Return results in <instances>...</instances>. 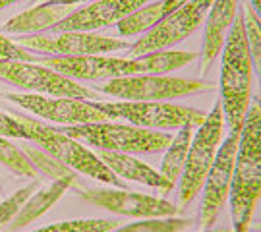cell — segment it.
<instances>
[{"mask_svg":"<svg viewBox=\"0 0 261 232\" xmlns=\"http://www.w3.org/2000/svg\"><path fill=\"white\" fill-rule=\"evenodd\" d=\"M261 197V112L253 102L246 112L230 184L232 232H250L253 213Z\"/></svg>","mask_w":261,"mask_h":232,"instance_id":"1","label":"cell"},{"mask_svg":"<svg viewBox=\"0 0 261 232\" xmlns=\"http://www.w3.org/2000/svg\"><path fill=\"white\" fill-rule=\"evenodd\" d=\"M252 75L253 68L250 62L248 39H246V16L244 6L238 8L232 29L226 37L221 50V107H223L224 124L228 132L242 130L246 112L252 105Z\"/></svg>","mask_w":261,"mask_h":232,"instance_id":"2","label":"cell"},{"mask_svg":"<svg viewBox=\"0 0 261 232\" xmlns=\"http://www.w3.org/2000/svg\"><path fill=\"white\" fill-rule=\"evenodd\" d=\"M16 118L25 126L29 139L35 141L39 147H43L48 157L62 163L64 167L72 168L74 172H82L85 176L95 178L99 182L120 188V190L124 188V180H120L109 167H105V163L97 157V153L89 151L82 141L70 138L62 130L50 128L35 118L21 116V114H16Z\"/></svg>","mask_w":261,"mask_h":232,"instance_id":"3","label":"cell"},{"mask_svg":"<svg viewBox=\"0 0 261 232\" xmlns=\"http://www.w3.org/2000/svg\"><path fill=\"white\" fill-rule=\"evenodd\" d=\"M224 130V114L221 101L213 105L209 114H205L203 122L194 132V138L188 149L186 165L180 176V188H178V209H184L194 201L205 182L209 170L213 167L215 157L219 153V147L223 143Z\"/></svg>","mask_w":261,"mask_h":232,"instance_id":"4","label":"cell"},{"mask_svg":"<svg viewBox=\"0 0 261 232\" xmlns=\"http://www.w3.org/2000/svg\"><path fill=\"white\" fill-rule=\"evenodd\" d=\"M60 130L70 138L82 141L85 145L97 147L99 151H114V153H159L168 147L170 134L124 126L114 122H93V124H77L66 126Z\"/></svg>","mask_w":261,"mask_h":232,"instance_id":"5","label":"cell"},{"mask_svg":"<svg viewBox=\"0 0 261 232\" xmlns=\"http://www.w3.org/2000/svg\"><path fill=\"white\" fill-rule=\"evenodd\" d=\"M95 107L103 111L109 118H124L132 126L145 128V130H178L182 126H194L197 128L205 112L172 105L165 101H120V102H99Z\"/></svg>","mask_w":261,"mask_h":232,"instance_id":"6","label":"cell"},{"mask_svg":"<svg viewBox=\"0 0 261 232\" xmlns=\"http://www.w3.org/2000/svg\"><path fill=\"white\" fill-rule=\"evenodd\" d=\"M207 89H211V85L203 80L153 74L116 78L109 80L105 85H99V91L124 101H168Z\"/></svg>","mask_w":261,"mask_h":232,"instance_id":"7","label":"cell"},{"mask_svg":"<svg viewBox=\"0 0 261 232\" xmlns=\"http://www.w3.org/2000/svg\"><path fill=\"white\" fill-rule=\"evenodd\" d=\"M0 80L35 95L68 97V99H82V101L95 99V93L91 89L37 62L0 60Z\"/></svg>","mask_w":261,"mask_h":232,"instance_id":"8","label":"cell"},{"mask_svg":"<svg viewBox=\"0 0 261 232\" xmlns=\"http://www.w3.org/2000/svg\"><path fill=\"white\" fill-rule=\"evenodd\" d=\"M213 2L215 0H190L184 6L167 14L157 25H153L147 33H143V37L130 45L128 48L130 58L157 50H168L170 46L182 43L201 25Z\"/></svg>","mask_w":261,"mask_h":232,"instance_id":"9","label":"cell"},{"mask_svg":"<svg viewBox=\"0 0 261 232\" xmlns=\"http://www.w3.org/2000/svg\"><path fill=\"white\" fill-rule=\"evenodd\" d=\"M14 43L28 50L58 56H97L130 48L124 39L105 37L87 31H60L56 35H21Z\"/></svg>","mask_w":261,"mask_h":232,"instance_id":"10","label":"cell"},{"mask_svg":"<svg viewBox=\"0 0 261 232\" xmlns=\"http://www.w3.org/2000/svg\"><path fill=\"white\" fill-rule=\"evenodd\" d=\"M2 97L19 105L21 109H25L35 116H41L56 124H64V126L111 120L103 111L95 107L93 101L85 102L82 99L47 97V95H35V93H2Z\"/></svg>","mask_w":261,"mask_h":232,"instance_id":"11","label":"cell"},{"mask_svg":"<svg viewBox=\"0 0 261 232\" xmlns=\"http://www.w3.org/2000/svg\"><path fill=\"white\" fill-rule=\"evenodd\" d=\"M238 138H240V132H230L226 136V139L219 147L213 167H211L205 182H203V199H201V207H199L201 228H211L213 226L221 211H223L226 199H228Z\"/></svg>","mask_w":261,"mask_h":232,"instance_id":"12","label":"cell"},{"mask_svg":"<svg viewBox=\"0 0 261 232\" xmlns=\"http://www.w3.org/2000/svg\"><path fill=\"white\" fill-rule=\"evenodd\" d=\"M82 199L99 209L138 219H163L178 215L176 205L155 195L136 194L128 190H82Z\"/></svg>","mask_w":261,"mask_h":232,"instance_id":"13","label":"cell"},{"mask_svg":"<svg viewBox=\"0 0 261 232\" xmlns=\"http://www.w3.org/2000/svg\"><path fill=\"white\" fill-rule=\"evenodd\" d=\"M149 0H95L84 8L68 14L64 19H60L50 31H87L93 33L95 29L116 25L120 19L128 14L136 12Z\"/></svg>","mask_w":261,"mask_h":232,"instance_id":"14","label":"cell"},{"mask_svg":"<svg viewBox=\"0 0 261 232\" xmlns=\"http://www.w3.org/2000/svg\"><path fill=\"white\" fill-rule=\"evenodd\" d=\"M238 0H215L205 16V31H203V45L199 55V70L207 74L213 66L217 56H221L226 37L232 29V23L238 14Z\"/></svg>","mask_w":261,"mask_h":232,"instance_id":"15","label":"cell"},{"mask_svg":"<svg viewBox=\"0 0 261 232\" xmlns=\"http://www.w3.org/2000/svg\"><path fill=\"white\" fill-rule=\"evenodd\" d=\"M97 157L105 163V167H109L120 178V180H132V182H140L149 188H157L161 192H170L174 186L168 182L167 178L155 168H151L147 163H143L140 159H136L130 153H114V151H99Z\"/></svg>","mask_w":261,"mask_h":232,"instance_id":"16","label":"cell"},{"mask_svg":"<svg viewBox=\"0 0 261 232\" xmlns=\"http://www.w3.org/2000/svg\"><path fill=\"white\" fill-rule=\"evenodd\" d=\"M75 182L74 176H68V178H56L53 180L48 186H45L43 190H35L33 194L29 195L25 199V203L21 205V209L18 211V215L14 217V221L10 223L8 230L10 232H16L23 226L31 224L33 221H37L41 215H45L53 207V205L66 194V190Z\"/></svg>","mask_w":261,"mask_h":232,"instance_id":"17","label":"cell"},{"mask_svg":"<svg viewBox=\"0 0 261 232\" xmlns=\"http://www.w3.org/2000/svg\"><path fill=\"white\" fill-rule=\"evenodd\" d=\"M70 12V6H48L41 4L31 10L21 12L19 16L12 18L4 23L6 33L14 35H37L39 31H50L60 19H64Z\"/></svg>","mask_w":261,"mask_h":232,"instance_id":"18","label":"cell"},{"mask_svg":"<svg viewBox=\"0 0 261 232\" xmlns=\"http://www.w3.org/2000/svg\"><path fill=\"white\" fill-rule=\"evenodd\" d=\"M192 138H194V126H182L178 128L176 136L170 139L167 147V153L163 157V163H161V174L167 178L170 184L174 186L182 176V170H184V165H186V157H188V149H190V143H192Z\"/></svg>","mask_w":261,"mask_h":232,"instance_id":"19","label":"cell"},{"mask_svg":"<svg viewBox=\"0 0 261 232\" xmlns=\"http://www.w3.org/2000/svg\"><path fill=\"white\" fill-rule=\"evenodd\" d=\"M163 18H165L163 0H157V2H151V4H143L136 12L128 14L126 18L116 23V29H118L122 37H134V35H140V33H147Z\"/></svg>","mask_w":261,"mask_h":232,"instance_id":"20","label":"cell"},{"mask_svg":"<svg viewBox=\"0 0 261 232\" xmlns=\"http://www.w3.org/2000/svg\"><path fill=\"white\" fill-rule=\"evenodd\" d=\"M0 163L8 167L12 172H16L18 176L35 178V180L39 178V170L31 163L28 153L18 149L12 141H8V138H2V136H0Z\"/></svg>","mask_w":261,"mask_h":232,"instance_id":"21","label":"cell"},{"mask_svg":"<svg viewBox=\"0 0 261 232\" xmlns=\"http://www.w3.org/2000/svg\"><path fill=\"white\" fill-rule=\"evenodd\" d=\"M192 224L190 219H176V217H163V219H143L138 223L126 224L111 232H182Z\"/></svg>","mask_w":261,"mask_h":232,"instance_id":"22","label":"cell"},{"mask_svg":"<svg viewBox=\"0 0 261 232\" xmlns=\"http://www.w3.org/2000/svg\"><path fill=\"white\" fill-rule=\"evenodd\" d=\"M118 221L114 219H82V221H64L37 228L33 232H111L116 228Z\"/></svg>","mask_w":261,"mask_h":232,"instance_id":"23","label":"cell"},{"mask_svg":"<svg viewBox=\"0 0 261 232\" xmlns=\"http://www.w3.org/2000/svg\"><path fill=\"white\" fill-rule=\"evenodd\" d=\"M244 16H246V39H248V50H250V62H252L253 74L257 75L261 84V31L257 28V16L253 10L244 6Z\"/></svg>","mask_w":261,"mask_h":232,"instance_id":"24","label":"cell"},{"mask_svg":"<svg viewBox=\"0 0 261 232\" xmlns=\"http://www.w3.org/2000/svg\"><path fill=\"white\" fill-rule=\"evenodd\" d=\"M39 186H41V180L37 178V180H33L31 184L19 188L18 192H14L10 197H6V199L0 203V232L14 221V217H16L18 211L21 209V205L25 203V199L37 190Z\"/></svg>","mask_w":261,"mask_h":232,"instance_id":"25","label":"cell"},{"mask_svg":"<svg viewBox=\"0 0 261 232\" xmlns=\"http://www.w3.org/2000/svg\"><path fill=\"white\" fill-rule=\"evenodd\" d=\"M25 153H28V157L31 159V163L35 165V168L39 167L43 172H47L48 176H53L55 180L56 178H68V176L75 178V172L72 170V168L64 167L62 163H58V161H55V159L45 155V153H41V151H37V149L28 147L25 149Z\"/></svg>","mask_w":261,"mask_h":232,"instance_id":"26","label":"cell"},{"mask_svg":"<svg viewBox=\"0 0 261 232\" xmlns=\"http://www.w3.org/2000/svg\"><path fill=\"white\" fill-rule=\"evenodd\" d=\"M0 60H23V62H37V56L31 55V50L19 46L18 43L10 41L0 33Z\"/></svg>","mask_w":261,"mask_h":232,"instance_id":"27","label":"cell"},{"mask_svg":"<svg viewBox=\"0 0 261 232\" xmlns=\"http://www.w3.org/2000/svg\"><path fill=\"white\" fill-rule=\"evenodd\" d=\"M0 136L14 139H29L25 126L16 116H10L6 112H0Z\"/></svg>","mask_w":261,"mask_h":232,"instance_id":"28","label":"cell"},{"mask_svg":"<svg viewBox=\"0 0 261 232\" xmlns=\"http://www.w3.org/2000/svg\"><path fill=\"white\" fill-rule=\"evenodd\" d=\"M186 2H190V0H163V10H165V16H167V14H170V12H174V10H178L180 6H184Z\"/></svg>","mask_w":261,"mask_h":232,"instance_id":"29","label":"cell"},{"mask_svg":"<svg viewBox=\"0 0 261 232\" xmlns=\"http://www.w3.org/2000/svg\"><path fill=\"white\" fill-rule=\"evenodd\" d=\"M82 2H95V0H47L45 4H48V6H75Z\"/></svg>","mask_w":261,"mask_h":232,"instance_id":"30","label":"cell"},{"mask_svg":"<svg viewBox=\"0 0 261 232\" xmlns=\"http://www.w3.org/2000/svg\"><path fill=\"white\" fill-rule=\"evenodd\" d=\"M250 8L253 10V14H255L261 21V0H250Z\"/></svg>","mask_w":261,"mask_h":232,"instance_id":"31","label":"cell"},{"mask_svg":"<svg viewBox=\"0 0 261 232\" xmlns=\"http://www.w3.org/2000/svg\"><path fill=\"white\" fill-rule=\"evenodd\" d=\"M199 232H232V228H203Z\"/></svg>","mask_w":261,"mask_h":232,"instance_id":"32","label":"cell"},{"mask_svg":"<svg viewBox=\"0 0 261 232\" xmlns=\"http://www.w3.org/2000/svg\"><path fill=\"white\" fill-rule=\"evenodd\" d=\"M16 2H19V0H0V8H6L10 4H16Z\"/></svg>","mask_w":261,"mask_h":232,"instance_id":"33","label":"cell"},{"mask_svg":"<svg viewBox=\"0 0 261 232\" xmlns=\"http://www.w3.org/2000/svg\"><path fill=\"white\" fill-rule=\"evenodd\" d=\"M255 105H257V109H259V112H261V97L259 99H255Z\"/></svg>","mask_w":261,"mask_h":232,"instance_id":"34","label":"cell"},{"mask_svg":"<svg viewBox=\"0 0 261 232\" xmlns=\"http://www.w3.org/2000/svg\"><path fill=\"white\" fill-rule=\"evenodd\" d=\"M255 232H261V223L257 224V226H255Z\"/></svg>","mask_w":261,"mask_h":232,"instance_id":"35","label":"cell"},{"mask_svg":"<svg viewBox=\"0 0 261 232\" xmlns=\"http://www.w3.org/2000/svg\"><path fill=\"white\" fill-rule=\"evenodd\" d=\"M257 28H259V31H261V21H259V18H257Z\"/></svg>","mask_w":261,"mask_h":232,"instance_id":"36","label":"cell"},{"mask_svg":"<svg viewBox=\"0 0 261 232\" xmlns=\"http://www.w3.org/2000/svg\"><path fill=\"white\" fill-rule=\"evenodd\" d=\"M35 2H47V0H35Z\"/></svg>","mask_w":261,"mask_h":232,"instance_id":"37","label":"cell"},{"mask_svg":"<svg viewBox=\"0 0 261 232\" xmlns=\"http://www.w3.org/2000/svg\"><path fill=\"white\" fill-rule=\"evenodd\" d=\"M244 2H248V0H244Z\"/></svg>","mask_w":261,"mask_h":232,"instance_id":"38","label":"cell"}]
</instances>
